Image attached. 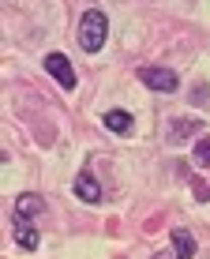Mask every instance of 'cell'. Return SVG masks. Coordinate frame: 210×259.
<instances>
[{
    "mask_svg": "<svg viewBox=\"0 0 210 259\" xmlns=\"http://www.w3.org/2000/svg\"><path fill=\"white\" fill-rule=\"evenodd\" d=\"M105 38H109V19H105V12L90 8V12L79 19V46L86 53H98L105 46Z\"/></svg>",
    "mask_w": 210,
    "mask_h": 259,
    "instance_id": "6da1fadb",
    "label": "cell"
},
{
    "mask_svg": "<svg viewBox=\"0 0 210 259\" xmlns=\"http://www.w3.org/2000/svg\"><path fill=\"white\" fill-rule=\"evenodd\" d=\"M139 79H143L150 91H162V94H177L180 91V75L169 68H143L139 71Z\"/></svg>",
    "mask_w": 210,
    "mask_h": 259,
    "instance_id": "7a4b0ae2",
    "label": "cell"
},
{
    "mask_svg": "<svg viewBox=\"0 0 210 259\" xmlns=\"http://www.w3.org/2000/svg\"><path fill=\"white\" fill-rule=\"evenodd\" d=\"M45 71L64 87V91H72V87H75V68H72V60H68L64 53H49V57H45Z\"/></svg>",
    "mask_w": 210,
    "mask_h": 259,
    "instance_id": "3957f363",
    "label": "cell"
},
{
    "mask_svg": "<svg viewBox=\"0 0 210 259\" xmlns=\"http://www.w3.org/2000/svg\"><path fill=\"white\" fill-rule=\"evenodd\" d=\"M41 210H45V203H41V195H34V192H23L19 199H15V207H12L15 222H30V218H38Z\"/></svg>",
    "mask_w": 210,
    "mask_h": 259,
    "instance_id": "277c9868",
    "label": "cell"
},
{
    "mask_svg": "<svg viewBox=\"0 0 210 259\" xmlns=\"http://www.w3.org/2000/svg\"><path fill=\"white\" fill-rule=\"evenodd\" d=\"M169 240H173V255L177 259H195V237H191V229H169Z\"/></svg>",
    "mask_w": 210,
    "mask_h": 259,
    "instance_id": "5b68a950",
    "label": "cell"
},
{
    "mask_svg": "<svg viewBox=\"0 0 210 259\" xmlns=\"http://www.w3.org/2000/svg\"><path fill=\"white\" fill-rule=\"evenodd\" d=\"M72 188H75V195H79L83 203H98V199H101V184L94 181V173H79Z\"/></svg>",
    "mask_w": 210,
    "mask_h": 259,
    "instance_id": "8992f818",
    "label": "cell"
},
{
    "mask_svg": "<svg viewBox=\"0 0 210 259\" xmlns=\"http://www.w3.org/2000/svg\"><path fill=\"white\" fill-rule=\"evenodd\" d=\"M101 124H105L109 132H117V136H124V132H131V124H135V117H131L128 109H109V113L101 117Z\"/></svg>",
    "mask_w": 210,
    "mask_h": 259,
    "instance_id": "52a82bcc",
    "label": "cell"
},
{
    "mask_svg": "<svg viewBox=\"0 0 210 259\" xmlns=\"http://www.w3.org/2000/svg\"><path fill=\"white\" fill-rule=\"evenodd\" d=\"M15 244L26 248V252H34V248L41 244V237H38V229H34L30 222H15Z\"/></svg>",
    "mask_w": 210,
    "mask_h": 259,
    "instance_id": "ba28073f",
    "label": "cell"
},
{
    "mask_svg": "<svg viewBox=\"0 0 210 259\" xmlns=\"http://www.w3.org/2000/svg\"><path fill=\"white\" fill-rule=\"evenodd\" d=\"M195 128H199L195 120H173V124H169V136H173V143H180V139H177L180 132H195Z\"/></svg>",
    "mask_w": 210,
    "mask_h": 259,
    "instance_id": "9c48e42d",
    "label": "cell"
},
{
    "mask_svg": "<svg viewBox=\"0 0 210 259\" xmlns=\"http://www.w3.org/2000/svg\"><path fill=\"white\" fill-rule=\"evenodd\" d=\"M195 158H199V162H203V165H210V136L195 143Z\"/></svg>",
    "mask_w": 210,
    "mask_h": 259,
    "instance_id": "30bf717a",
    "label": "cell"
},
{
    "mask_svg": "<svg viewBox=\"0 0 210 259\" xmlns=\"http://www.w3.org/2000/svg\"><path fill=\"white\" fill-rule=\"evenodd\" d=\"M154 259H169V255H165V252H158V255H154Z\"/></svg>",
    "mask_w": 210,
    "mask_h": 259,
    "instance_id": "8fae6325",
    "label": "cell"
}]
</instances>
